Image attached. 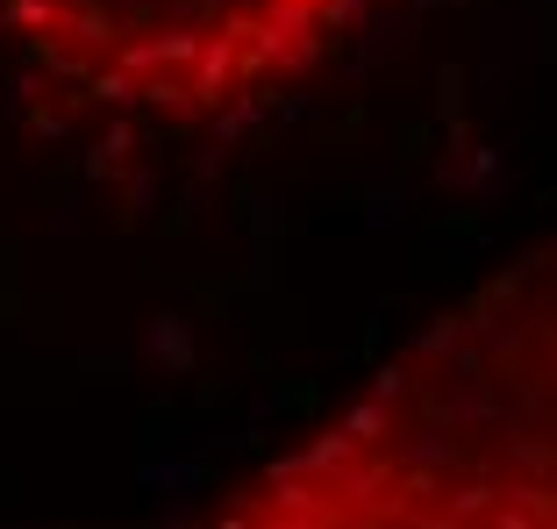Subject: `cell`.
<instances>
[{
	"instance_id": "cell-1",
	"label": "cell",
	"mask_w": 557,
	"mask_h": 529,
	"mask_svg": "<svg viewBox=\"0 0 557 529\" xmlns=\"http://www.w3.org/2000/svg\"><path fill=\"white\" fill-rule=\"evenodd\" d=\"M194 529H557V236Z\"/></svg>"
},
{
	"instance_id": "cell-2",
	"label": "cell",
	"mask_w": 557,
	"mask_h": 529,
	"mask_svg": "<svg viewBox=\"0 0 557 529\" xmlns=\"http://www.w3.org/2000/svg\"><path fill=\"white\" fill-rule=\"evenodd\" d=\"M372 0H0V36L86 108L208 130L294 94Z\"/></svg>"
}]
</instances>
